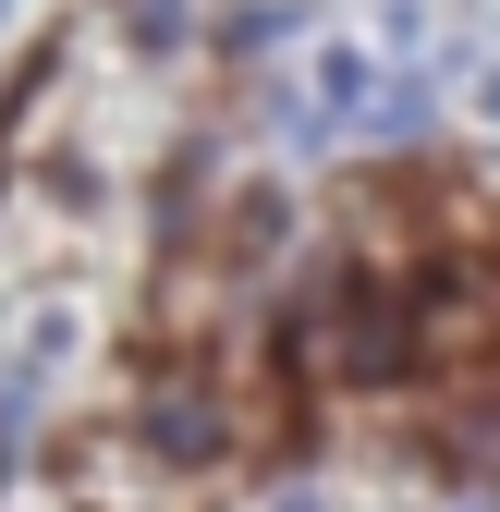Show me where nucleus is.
Instances as JSON below:
<instances>
[{
  "mask_svg": "<svg viewBox=\"0 0 500 512\" xmlns=\"http://www.w3.org/2000/svg\"><path fill=\"white\" fill-rule=\"evenodd\" d=\"M415 354V305L391 269H330L318 305H305V366L318 378H403Z\"/></svg>",
  "mask_w": 500,
  "mask_h": 512,
  "instance_id": "1",
  "label": "nucleus"
},
{
  "mask_svg": "<svg viewBox=\"0 0 500 512\" xmlns=\"http://www.w3.org/2000/svg\"><path fill=\"white\" fill-rule=\"evenodd\" d=\"M476 98H488V122H500V74H488V86H476Z\"/></svg>",
  "mask_w": 500,
  "mask_h": 512,
  "instance_id": "2",
  "label": "nucleus"
}]
</instances>
